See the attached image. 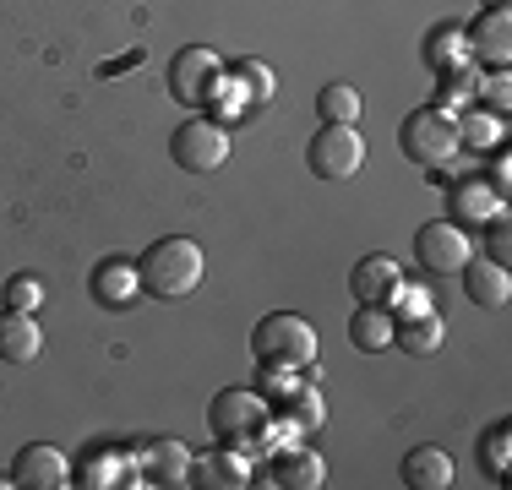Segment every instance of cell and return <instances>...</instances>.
<instances>
[{
	"label": "cell",
	"instance_id": "6da1fadb",
	"mask_svg": "<svg viewBox=\"0 0 512 490\" xmlns=\"http://www.w3.org/2000/svg\"><path fill=\"white\" fill-rule=\"evenodd\" d=\"M137 273H142V294H153V300H186L202 284V245L186 235H164L137 256Z\"/></svg>",
	"mask_w": 512,
	"mask_h": 490
},
{
	"label": "cell",
	"instance_id": "7a4b0ae2",
	"mask_svg": "<svg viewBox=\"0 0 512 490\" xmlns=\"http://www.w3.org/2000/svg\"><path fill=\"white\" fill-rule=\"evenodd\" d=\"M251 354L256 365H278V371H311L316 365V327L295 311H273L251 327Z\"/></svg>",
	"mask_w": 512,
	"mask_h": 490
},
{
	"label": "cell",
	"instance_id": "3957f363",
	"mask_svg": "<svg viewBox=\"0 0 512 490\" xmlns=\"http://www.w3.org/2000/svg\"><path fill=\"white\" fill-rule=\"evenodd\" d=\"M398 147H404L409 164H420V169H431V175H436V169L458 153V115L447 104L414 109L404 126H398Z\"/></svg>",
	"mask_w": 512,
	"mask_h": 490
},
{
	"label": "cell",
	"instance_id": "277c9868",
	"mask_svg": "<svg viewBox=\"0 0 512 490\" xmlns=\"http://www.w3.org/2000/svg\"><path fill=\"white\" fill-rule=\"evenodd\" d=\"M169 158H175L186 175H218L229 164V126L224 120H207V115H191L175 126L169 137Z\"/></svg>",
	"mask_w": 512,
	"mask_h": 490
},
{
	"label": "cell",
	"instance_id": "5b68a950",
	"mask_svg": "<svg viewBox=\"0 0 512 490\" xmlns=\"http://www.w3.org/2000/svg\"><path fill=\"white\" fill-rule=\"evenodd\" d=\"M262 420H267V403H262L256 387H224L213 403H207V425H213V436H224L229 447H240V452L251 447V436L262 431Z\"/></svg>",
	"mask_w": 512,
	"mask_h": 490
},
{
	"label": "cell",
	"instance_id": "8992f818",
	"mask_svg": "<svg viewBox=\"0 0 512 490\" xmlns=\"http://www.w3.org/2000/svg\"><path fill=\"white\" fill-rule=\"evenodd\" d=\"M306 164H311V175H322V180L360 175L365 169V137L355 126H322L306 147Z\"/></svg>",
	"mask_w": 512,
	"mask_h": 490
},
{
	"label": "cell",
	"instance_id": "52a82bcc",
	"mask_svg": "<svg viewBox=\"0 0 512 490\" xmlns=\"http://www.w3.org/2000/svg\"><path fill=\"white\" fill-rule=\"evenodd\" d=\"M224 60H218V49H207V44H186L175 60H169V93H175V104H186V109H202L207 104V93H213V82L224 77Z\"/></svg>",
	"mask_w": 512,
	"mask_h": 490
},
{
	"label": "cell",
	"instance_id": "ba28073f",
	"mask_svg": "<svg viewBox=\"0 0 512 490\" xmlns=\"http://www.w3.org/2000/svg\"><path fill=\"white\" fill-rule=\"evenodd\" d=\"M469 256H474V240L463 224H453V218H436V224H425L420 235H414V262H420L425 273H458Z\"/></svg>",
	"mask_w": 512,
	"mask_h": 490
},
{
	"label": "cell",
	"instance_id": "9c48e42d",
	"mask_svg": "<svg viewBox=\"0 0 512 490\" xmlns=\"http://www.w3.org/2000/svg\"><path fill=\"white\" fill-rule=\"evenodd\" d=\"M463 39H469V60L480 71H507L512 66V17H507V6H485L480 17L463 28Z\"/></svg>",
	"mask_w": 512,
	"mask_h": 490
},
{
	"label": "cell",
	"instance_id": "30bf717a",
	"mask_svg": "<svg viewBox=\"0 0 512 490\" xmlns=\"http://www.w3.org/2000/svg\"><path fill=\"white\" fill-rule=\"evenodd\" d=\"M11 485H22V490H60V485H71V458L60 447H50V441H28V447L11 458Z\"/></svg>",
	"mask_w": 512,
	"mask_h": 490
},
{
	"label": "cell",
	"instance_id": "8fae6325",
	"mask_svg": "<svg viewBox=\"0 0 512 490\" xmlns=\"http://www.w3.org/2000/svg\"><path fill=\"white\" fill-rule=\"evenodd\" d=\"M71 485H82V490H109V485H142V474H137V452H120V447H109V441H93L88 452H82V463H77V474H71Z\"/></svg>",
	"mask_w": 512,
	"mask_h": 490
},
{
	"label": "cell",
	"instance_id": "7c38bea8",
	"mask_svg": "<svg viewBox=\"0 0 512 490\" xmlns=\"http://www.w3.org/2000/svg\"><path fill=\"white\" fill-rule=\"evenodd\" d=\"M88 289H93V300H99L104 311H131L137 294H142V273H137L131 256H104V262L93 267Z\"/></svg>",
	"mask_w": 512,
	"mask_h": 490
},
{
	"label": "cell",
	"instance_id": "4fadbf2b",
	"mask_svg": "<svg viewBox=\"0 0 512 490\" xmlns=\"http://www.w3.org/2000/svg\"><path fill=\"white\" fill-rule=\"evenodd\" d=\"M267 480L284 485V490H316V485H327V463H322V452L295 441V447H278L267 458Z\"/></svg>",
	"mask_w": 512,
	"mask_h": 490
},
{
	"label": "cell",
	"instance_id": "5bb4252c",
	"mask_svg": "<svg viewBox=\"0 0 512 490\" xmlns=\"http://www.w3.org/2000/svg\"><path fill=\"white\" fill-rule=\"evenodd\" d=\"M398 284H404V267H398L387 251L360 256L355 273H349V294H355L360 305H387L398 294Z\"/></svg>",
	"mask_w": 512,
	"mask_h": 490
},
{
	"label": "cell",
	"instance_id": "9a60e30c",
	"mask_svg": "<svg viewBox=\"0 0 512 490\" xmlns=\"http://www.w3.org/2000/svg\"><path fill=\"white\" fill-rule=\"evenodd\" d=\"M458 273H463V294H469L480 311H502L512 300V273L502 262H491V256H469Z\"/></svg>",
	"mask_w": 512,
	"mask_h": 490
},
{
	"label": "cell",
	"instance_id": "2e32d148",
	"mask_svg": "<svg viewBox=\"0 0 512 490\" xmlns=\"http://www.w3.org/2000/svg\"><path fill=\"white\" fill-rule=\"evenodd\" d=\"M186 485H202V490H240L251 485V458L240 447H224V452H207V458H191V474Z\"/></svg>",
	"mask_w": 512,
	"mask_h": 490
},
{
	"label": "cell",
	"instance_id": "e0dca14e",
	"mask_svg": "<svg viewBox=\"0 0 512 490\" xmlns=\"http://www.w3.org/2000/svg\"><path fill=\"white\" fill-rule=\"evenodd\" d=\"M137 474H142V485H186V474H191V452L180 447V441H148V447L137 452Z\"/></svg>",
	"mask_w": 512,
	"mask_h": 490
},
{
	"label": "cell",
	"instance_id": "ac0fdd59",
	"mask_svg": "<svg viewBox=\"0 0 512 490\" xmlns=\"http://www.w3.org/2000/svg\"><path fill=\"white\" fill-rule=\"evenodd\" d=\"M502 202L507 196H496L480 175H469L447 191V218H453V224H491V218L502 213Z\"/></svg>",
	"mask_w": 512,
	"mask_h": 490
},
{
	"label": "cell",
	"instance_id": "d6986e66",
	"mask_svg": "<svg viewBox=\"0 0 512 490\" xmlns=\"http://www.w3.org/2000/svg\"><path fill=\"white\" fill-rule=\"evenodd\" d=\"M44 354V327L28 311H0V360L33 365Z\"/></svg>",
	"mask_w": 512,
	"mask_h": 490
},
{
	"label": "cell",
	"instance_id": "ffe728a7",
	"mask_svg": "<svg viewBox=\"0 0 512 490\" xmlns=\"http://www.w3.org/2000/svg\"><path fill=\"white\" fill-rule=\"evenodd\" d=\"M398 480H404L409 490H447V485H453V458H447L436 441H425V447H414L404 458Z\"/></svg>",
	"mask_w": 512,
	"mask_h": 490
},
{
	"label": "cell",
	"instance_id": "44dd1931",
	"mask_svg": "<svg viewBox=\"0 0 512 490\" xmlns=\"http://www.w3.org/2000/svg\"><path fill=\"white\" fill-rule=\"evenodd\" d=\"M393 311L387 305H360L355 316H349V343H355L360 354H387L393 349Z\"/></svg>",
	"mask_w": 512,
	"mask_h": 490
},
{
	"label": "cell",
	"instance_id": "7402d4cb",
	"mask_svg": "<svg viewBox=\"0 0 512 490\" xmlns=\"http://www.w3.org/2000/svg\"><path fill=\"white\" fill-rule=\"evenodd\" d=\"M420 60L442 77V71H453L469 60V39H463V22H436L431 33H425V49H420Z\"/></svg>",
	"mask_w": 512,
	"mask_h": 490
},
{
	"label": "cell",
	"instance_id": "603a6c76",
	"mask_svg": "<svg viewBox=\"0 0 512 490\" xmlns=\"http://www.w3.org/2000/svg\"><path fill=\"white\" fill-rule=\"evenodd\" d=\"M393 343H398L404 354H414V360H431V354L447 343V322H442L436 311L409 316V322H398V327H393Z\"/></svg>",
	"mask_w": 512,
	"mask_h": 490
},
{
	"label": "cell",
	"instance_id": "cb8c5ba5",
	"mask_svg": "<svg viewBox=\"0 0 512 490\" xmlns=\"http://www.w3.org/2000/svg\"><path fill=\"white\" fill-rule=\"evenodd\" d=\"M502 131H507V115H491V109H480V104H474L469 115H458V147H469V153L502 147Z\"/></svg>",
	"mask_w": 512,
	"mask_h": 490
},
{
	"label": "cell",
	"instance_id": "d4e9b609",
	"mask_svg": "<svg viewBox=\"0 0 512 490\" xmlns=\"http://www.w3.org/2000/svg\"><path fill=\"white\" fill-rule=\"evenodd\" d=\"M278 409H284L289 420L300 425V436H316V431L327 425V403H322V392H316L311 382H295V392H289Z\"/></svg>",
	"mask_w": 512,
	"mask_h": 490
},
{
	"label": "cell",
	"instance_id": "484cf974",
	"mask_svg": "<svg viewBox=\"0 0 512 490\" xmlns=\"http://www.w3.org/2000/svg\"><path fill=\"white\" fill-rule=\"evenodd\" d=\"M316 115H322V126H355L360 120V88L327 82V88L316 93Z\"/></svg>",
	"mask_w": 512,
	"mask_h": 490
},
{
	"label": "cell",
	"instance_id": "4316f807",
	"mask_svg": "<svg viewBox=\"0 0 512 490\" xmlns=\"http://www.w3.org/2000/svg\"><path fill=\"white\" fill-rule=\"evenodd\" d=\"M507 458H512V425H491V431L480 436V469H485V480H496L502 485L507 480Z\"/></svg>",
	"mask_w": 512,
	"mask_h": 490
},
{
	"label": "cell",
	"instance_id": "83f0119b",
	"mask_svg": "<svg viewBox=\"0 0 512 490\" xmlns=\"http://www.w3.org/2000/svg\"><path fill=\"white\" fill-rule=\"evenodd\" d=\"M0 300H6V311H39L44 305V284L33 273H17V278H6V294H0Z\"/></svg>",
	"mask_w": 512,
	"mask_h": 490
},
{
	"label": "cell",
	"instance_id": "f1b7e54d",
	"mask_svg": "<svg viewBox=\"0 0 512 490\" xmlns=\"http://www.w3.org/2000/svg\"><path fill=\"white\" fill-rule=\"evenodd\" d=\"M235 77L246 82V98H262V104L278 93V77H273V66H262V60H240V66H235Z\"/></svg>",
	"mask_w": 512,
	"mask_h": 490
},
{
	"label": "cell",
	"instance_id": "f546056e",
	"mask_svg": "<svg viewBox=\"0 0 512 490\" xmlns=\"http://www.w3.org/2000/svg\"><path fill=\"white\" fill-rule=\"evenodd\" d=\"M474 104H485L491 115H507V104H512V82H507V71H491V77L474 88Z\"/></svg>",
	"mask_w": 512,
	"mask_h": 490
},
{
	"label": "cell",
	"instance_id": "4dcf8cb0",
	"mask_svg": "<svg viewBox=\"0 0 512 490\" xmlns=\"http://www.w3.org/2000/svg\"><path fill=\"white\" fill-rule=\"evenodd\" d=\"M387 305H393V322H409V316H425V311H431V294H425L420 284H398V294H393Z\"/></svg>",
	"mask_w": 512,
	"mask_h": 490
},
{
	"label": "cell",
	"instance_id": "1f68e13d",
	"mask_svg": "<svg viewBox=\"0 0 512 490\" xmlns=\"http://www.w3.org/2000/svg\"><path fill=\"white\" fill-rule=\"evenodd\" d=\"M485 256H491V262H512V224H507V213H496L491 224H485Z\"/></svg>",
	"mask_w": 512,
	"mask_h": 490
},
{
	"label": "cell",
	"instance_id": "d6a6232c",
	"mask_svg": "<svg viewBox=\"0 0 512 490\" xmlns=\"http://www.w3.org/2000/svg\"><path fill=\"white\" fill-rule=\"evenodd\" d=\"M485 186H491L496 196H507V191H512V169H507V153L496 158V169H491V180H485Z\"/></svg>",
	"mask_w": 512,
	"mask_h": 490
},
{
	"label": "cell",
	"instance_id": "836d02e7",
	"mask_svg": "<svg viewBox=\"0 0 512 490\" xmlns=\"http://www.w3.org/2000/svg\"><path fill=\"white\" fill-rule=\"evenodd\" d=\"M485 6H507V0H485Z\"/></svg>",
	"mask_w": 512,
	"mask_h": 490
}]
</instances>
